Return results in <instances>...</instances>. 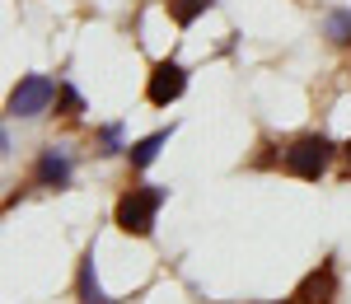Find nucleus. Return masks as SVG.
Masks as SVG:
<instances>
[{"mask_svg": "<svg viewBox=\"0 0 351 304\" xmlns=\"http://www.w3.org/2000/svg\"><path fill=\"white\" fill-rule=\"evenodd\" d=\"M169 201V188L160 183H145V188H127V192L117 197V211H112V220L122 234H136V239H145L150 229H155V216H160V206Z\"/></svg>", "mask_w": 351, "mask_h": 304, "instance_id": "obj_1", "label": "nucleus"}, {"mask_svg": "<svg viewBox=\"0 0 351 304\" xmlns=\"http://www.w3.org/2000/svg\"><path fill=\"white\" fill-rule=\"evenodd\" d=\"M328 164H332V140L328 136H300L295 145L281 155V168H286L291 178H304V183H314Z\"/></svg>", "mask_w": 351, "mask_h": 304, "instance_id": "obj_2", "label": "nucleus"}, {"mask_svg": "<svg viewBox=\"0 0 351 304\" xmlns=\"http://www.w3.org/2000/svg\"><path fill=\"white\" fill-rule=\"evenodd\" d=\"M56 89L61 84L52 75H24V80L14 84V94H10V117H38V112H47Z\"/></svg>", "mask_w": 351, "mask_h": 304, "instance_id": "obj_3", "label": "nucleus"}, {"mask_svg": "<svg viewBox=\"0 0 351 304\" xmlns=\"http://www.w3.org/2000/svg\"><path fill=\"white\" fill-rule=\"evenodd\" d=\"M183 89H188V71H183L178 61H155L150 84H145V99H150L155 108H169V103L183 99Z\"/></svg>", "mask_w": 351, "mask_h": 304, "instance_id": "obj_4", "label": "nucleus"}, {"mask_svg": "<svg viewBox=\"0 0 351 304\" xmlns=\"http://www.w3.org/2000/svg\"><path fill=\"white\" fill-rule=\"evenodd\" d=\"M71 173H75V160H71V150H61V145H47V150L38 155V168H33L38 188H71Z\"/></svg>", "mask_w": 351, "mask_h": 304, "instance_id": "obj_5", "label": "nucleus"}, {"mask_svg": "<svg viewBox=\"0 0 351 304\" xmlns=\"http://www.w3.org/2000/svg\"><path fill=\"white\" fill-rule=\"evenodd\" d=\"M332 300H337V267L332 262H319L309 277L300 281L295 304H332Z\"/></svg>", "mask_w": 351, "mask_h": 304, "instance_id": "obj_6", "label": "nucleus"}, {"mask_svg": "<svg viewBox=\"0 0 351 304\" xmlns=\"http://www.w3.org/2000/svg\"><path fill=\"white\" fill-rule=\"evenodd\" d=\"M160 145H169V127H164V131H150V136H141L136 145H127L132 168H150L155 160H160Z\"/></svg>", "mask_w": 351, "mask_h": 304, "instance_id": "obj_7", "label": "nucleus"}, {"mask_svg": "<svg viewBox=\"0 0 351 304\" xmlns=\"http://www.w3.org/2000/svg\"><path fill=\"white\" fill-rule=\"evenodd\" d=\"M75 290H80V304H112L108 295H104V286H99V277H94V253H84V262H80V281H75Z\"/></svg>", "mask_w": 351, "mask_h": 304, "instance_id": "obj_8", "label": "nucleus"}, {"mask_svg": "<svg viewBox=\"0 0 351 304\" xmlns=\"http://www.w3.org/2000/svg\"><path fill=\"white\" fill-rule=\"evenodd\" d=\"M211 5H216V0H164V10H169V19H173L178 28H188L192 19H197V14H206Z\"/></svg>", "mask_w": 351, "mask_h": 304, "instance_id": "obj_9", "label": "nucleus"}, {"mask_svg": "<svg viewBox=\"0 0 351 304\" xmlns=\"http://www.w3.org/2000/svg\"><path fill=\"white\" fill-rule=\"evenodd\" d=\"M328 42H337V47H347V42H351V10L328 14Z\"/></svg>", "mask_w": 351, "mask_h": 304, "instance_id": "obj_10", "label": "nucleus"}, {"mask_svg": "<svg viewBox=\"0 0 351 304\" xmlns=\"http://www.w3.org/2000/svg\"><path fill=\"white\" fill-rule=\"evenodd\" d=\"M56 112H61V117H80V112H84V99L71 89V84L56 89Z\"/></svg>", "mask_w": 351, "mask_h": 304, "instance_id": "obj_11", "label": "nucleus"}, {"mask_svg": "<svg viewBox=\"0 0 351 304\" xmlns=\"http://www.w3.org/2000/svg\"><path fill=\"white\" fill-rule=\"evenodd\" d=\"M99 145H104L99 155H117V150H122V127H104V131H99Z\"/></svg>", "mask_w": 351, "mask_h": 304, "instance_id": "obj_12", "label": "nucleus"}, {"mask_svg": "<svg viewBox=\"0 0 351 304\" xmlns=\"http://www.w3.org/2000/svg\"><path fill=\"white\" fill-rule=\"evenodd\" d=\"M347 173H351V145H347Z\"/></svg>", "mask_w": 351, "mask_h": 304, "instance_id": "obj_13", "label": "nucleus"}]
</instances>
